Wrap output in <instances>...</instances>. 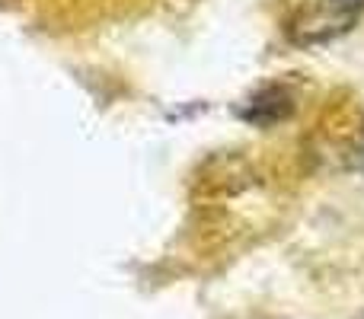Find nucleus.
Returning <instances> with one entry per match:
<instances>
[{"label":"nucleus","instance_id":"4","mask_svg":"<svg viewBox=\"0 0 364 319\" xmlns=\"http://www.w3.org/2000/svg\"><path fill=\"white\" fill-rule=\"evenodd\" d=\"M358 319H364V316H358Z\"/></svg>","mask_w":364,"mask_h":319},{"label":"nucleus","instance_id":"2","mask_svg":"<svg viewBox=\"0 0 364 319\" xmlns=\"http://www.w3.org/2000/svg\"><path fill=\"white\" fill-rule=\"evenodd\" d=\"M329 6H333L336 13H342L346 19H352V16H358V10L364 6V0H326Z\"/></svg>","mask_w":364,"mask_h":319},{"label":"nucleus","instance_id":"3","mask_svg":"<svg viewBox=\"0 0 364 319\" xmlns=\"http://www.w3.org/2000/svg\"><path fill=\"white\" fill-rule=\"evenodd\" d=\"M361 169H364V160H361Z\"/></svg>","mask_w":364,"mask_h":319},{"label":"nucleus","instance_id":"1","mask_svg":"<svg viewBox=\"0 0 364 319\" xmlns=\"http://www.w3.org/2000/svg\"><path fill=\"white\" fill-rule=\"evenodd\" d=\"M291 112H294V93H291L284 83H265V87L252 90L243 106L237 109L240 119L256 128L278 125V121H284Z\"/></svg>","mask_w":364,"mask_h":319}]
</instances>
